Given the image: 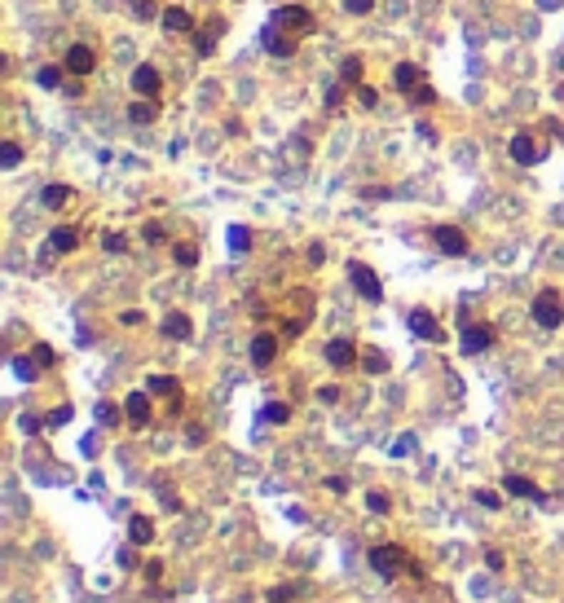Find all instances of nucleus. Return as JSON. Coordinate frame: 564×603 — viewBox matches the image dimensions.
<instances>
[{
    "label": "nucleus",
    "instance_id": "obj_1",
    "mask_svg": "<svg viewBox=\"0 0 564 603\" xmlns=\"http://www.w3.org/2000/svg\"><path fill=\"white\" fill-rule=\"evenodd\" d=\"M533 322L543 326V330H560L564 326V300H560V291H538L533 295Z\"/></svg>",
    "mask_w": 564,
    "mask_h": 603
},
{
    "label": "nucleus",
    "instance_id": "obj_2",
    "mask_svg": "<svg viewBox=\"0 0 564 603\" xmlns=\"http://www.w3.org/2000/svg\"><path fill=\"white\" fill-rule=\"evenodd\" d=\"M366 559H371V568L383 577V582H393V577L406 568V550H401V546H393V542H379V546H371V555H366Z\"/></svg>",
    "mask_w": 564,
    "mask_h": 603
},
{
    "label": "nucleus",
    "instance_id": "obj_3",
    "mask_svg": "<svg viewBox=\"0 0 564 603\" xmlns=\"http://www.w3.org/2000/svg\"><path fill=\"white\" fill-rule=\"evenodd\" d=\"M348 278H353V291L362 295V300H371V304H379V300H383V282L375 278V269H371V265L353 260V265H348Z\"/></svg>",
    "mask_w": 564,
    "mask_h": 603
},
{
    "label": "nucleus",
    "instance_id": "obj_4",
    "mask_svg": "<svg viewBox=\"0 0 564 603\" xmlns=\"http://www.w3.org/2000/svg\"><path fill=\"white\" fill-rule=\"evenodd\" d=\"M273 22H278V27H287V31H296V36H309L313 31V14L300 9V5H282L273 14Z\"/></svg>",
    "mask_w": 564,
    "mask_h": 603
},
{
    "label": "nucleus",
    "instance_id": "obj_5",
    "mask_svg": "<svg viewBox=\"0 0 564 603\" xmlns=\"http://www.w3.org/2000/svg\"><path fill=\"white\" fill-rule=\"evenodd\" d=\"M432 238H437L441 255H468V233L458 229V225H437V229H432Z\"/></svg>",
    "mask_w": 564,
    "mask_h": 603
},
{
    "label": "nucleus",
    "instance_id": "obj_6",
    "mask_svg": "<svg viewBox=\"0 0 564 603\" xmlns=\"http://www.w3.org/2000/svg\"><path fill=\"white\" fill-rule=\"evenodd\" d=\"M406 322H410V330H415L419 339H428V344H441V339H445V335H441V326H437V318H432L428 308H415Z\"/></svg>",
    "mask_w": 564,
    "mask_h": 603
},
{
    "label": "nucleus",
    "instance_id": "obj_7",
    "mask_svg": "<svg viewBox=\"0 0 564 603\" xmlns=\"http://www.w3.org/2000/svg\"><path fill=\"white\" fill-rule=\"evenodd\" d=\"M511 159H516V163H538V159H543V154H547V146H538L529 133H516V137H511Z\"/></svg>",
    "mask_w": 564,
    "mask_h": 603
},
{
    "label": "nucleus",
    "instance_id": "obj_8",
    "mask_svg": "<svg viewBox=\"0 0 564 603\" xmlns=\"http://www.w3.org/2000/svg\"><path fill=\"white\" fill-rule=\"evenodd\" d=\"M261 44L269 49L273 58H291V54H296V36H282V31H278V22H269V27L261 31Z\"/></svg>",
    "mask_w": 564,
    "mask_h": 603
},
{
    "label": "nucleus",
    "instance_id": "obj_9",
    "mask_svg": "<svg viewBox=\"0 0 564 603\" xmlns=\"http://www.w3.org/2000/svg\"><path fill=\"white\" fill-rule=\"evenodd\" d=\"M221 36H225V18H208V22L198 27V36H194V49H198L203 58H208L212 49L221 44Z\"/></svg>",
    "mask_w": 564,
    "mask_h": 603
},
{
    "label": "nucleus",
    "instance_id": "obj_10",
    "mask_svg": "<svg viewBox=\"0 0 564 603\" xmlns=\"http://www.w3.org/2000/svg\"><path fill=\"white\" fill-rule=\"evenodd\" d=\"M62 66H66L71 75H89V71L97 66V58H93V49H89V44H71V49H66V58H62Z\"/></svg>",
    "mask_w": 564,
    "mask_h": 603
},
{
    "label": "nucleus",
    "instance_id": "obj_11",
    "mask_svg": "<svg viewBox=\"0 0 564 603\" xmlns=\"http://www.w3.org/2000/svg\"><path fill=\"white\" fill-rule=\"evenodd\" d=\"M133 88H137V97H159V88H163L159 71L150 66V62H141V66L133 71Z\"/></svg>",
    "mask_w": 564,
    "mask_h": 603
},
{
    "label": "nucleus",
    "instance_id": "obj_12",
    "mask_svg": "<svg viewBox=\"0 0 564 603\" xmlns=\"http://www.w3.org/2000/svg\"><path fill=\"white\" fill-rule=\"evenodd\" d=\"M494 344V326H485V322H476V326H468L463 330V353L468 357H476V353H485Z\"/></svg>",
    "mask_w": 564,
    "mask_h": 603
},
{
    "label": "nucleus",
    "instance_id": "obj_13",
    "mask_svg": "<svg viewBox=\"0 0 564 603\" xmlns=\"http://www.w3.org/2000/svg\"><path fill=\"white\" fill-rule=\"evenodd\" d=\"M273 357H278V335L261 330V335L251 339V361H256V365H261V370H265V365H273Z\"/></svg>",
    "mask_w": 564,
    "mask_h": 603
},
{
    "label": "nucleus",
    "instance_id": "obj_14",
    "mask_svg": "<svg viewBox=\"0 0 564 603\" xmlns=\"http://www.w3.org/2000/svg\"><path fill=\"white\" fill-rule=\"evenodd\" d=\"M326 361L336 365V370H348V365L357 361V344H353V339H331V344H326Z\"/></svg>",
    "mask_w": 564,
    "mask_h": 603
},
{
    "label": "nucleus",
    "instance_id": "obj_15",
    "mask_svg": "<svg viewBox=\"0 0 564 603\" xmlns=\"http://www.w3.org/2000/svg\"><path fill=\"white\" fill-rule=\"evenodd\" d=\"M159 18H163V31H172V36H190V31H194V18H190V14H186L181 5L163 9Z\"/></svg>",
    "mask_w": 564,
    "mask_h": 603
},
{
    "label": "nucleus",
    "instance_id": "obj_16",
    "mask_svg": "<svg viewBox=\"0 0 564 603\" xmlns=\"http://www.w3.org/2000/svg\"><path fill=\"white\" fill-rule=\"evenodd\" d=\"M393 84H397L401 93H415V88L423 84V71H419L415 62H397V71H393Z\"/></svg>",
    "mask_w": 564,
    "mask_h": 603
},
{
    "label": "nucleus",
    "instance_id": "obj_17",
    "mask_svg": "<svg viewBox=\"0 0 564 603\" xmlns=\"http://www.w3.org/2000/svg\"><path fill=\"white\" fill-rule=\"evenodd\" d=\"M124 414H128V423H150V397H146V392H133V397H128L124 401Z\"/></svg>",
    "mask_w": 564,
    "mask_h": 603
},
{
    "label": "nucleus",
    "instance_id": "obj_18",
    "mask_svg": "<svg viewBox=\"0 0 564 603\" xmlns=\"http://www.w3.org/2000/svg\"><path fill=\"white\" fill-rule=\"evenodd\" d=\"M49 247H54L58 255H66V251H75V247H80V233H75L71 225H58L54 233H49Z\"/></svg>",
    "mask_w": 564,
    "mask_h": 603
},
{
    "label": "nucleus",
    "instance_id": "obj_19",
    "mask_svg": "<svg viewBox=\"0 0 564 603\" xmlns=\"http://www.w3.org/2000/svg\"><path fill=\"white\" fill-rule=\"evenodd\" d=\"M150 537H155V524H150L146 515H133V520H128V542H133V546H146Z\"/></svg>",
    "mask_w": 564,
    "mask_h": 603
},
{
    "label": "nucleus",
    "instance_id": "obj_20",
    "mask_svg": "<svg viewBox=\"0 0 564 603\" xmlns=\"http://www.w3.org/2000/svg\"><path fill=\"white\" fill-rule=\"evenodd\" d=\"M128 119H133V123H150V119H159V101H155V97L133 101V106H128Z\"/></svg>",
    "mask_w": 564,
    "mask_h": 603
},
{
    "label": "nucleus",
    "instance_id": "obj_21",
    "mask_svg": "<svg viewBox=\"0 0 564 603\" xmlns=\"http://www.w3.org/2000/svg\"><path fill=\"white\" fill-rule=\"evenodd\" d=\"M503 489H507L511 497H543V489H538L533 480H525V476H507V480H503Z\"/></svg>",
    "mask_w": 564,
    "mask_h": 603
},
{
    "label": "nucleus",
    "instance_id": "obj_22",
    "mask_svg": "<svg viewBox=\"0 0 564 603\" xmlns=\"http://www.w3.org/2000/svg\"><path fill=\"white\" fill-rule=\"evenodd\" d=\"M163 335L168 339H190V318H186V313H168V318H163Z\"/></svg>",
    "mask_w": 564,
    "mask_h": 603
},
{
    "label": "nucleus",
    "instance_id": "obj_23",
    "mask_svg": "<svg viewBox=\"0 0 564 603\" xmlns=\"http://www.w3.org/2000/svg\"><path fill=\"white\" fill-rule=\"evenodd\" d=\"M40 203H44V207H54V212H58V207H66V203H71V186H44Z\"/></svg>",
    "mask_w": 564,
    "mask_h": 603
},
{
    "label": "nucleus",
    "instance_id": "obj_24",
    "mask_svg": "<svg viewBox=\"0 0 564 603\" xmlns=\"http://www.w3.org/2000/svg\"><path fill=\"white\" fill-rule=\"evenodd\" d=\"M150 392L155 397H181V387H176L172 375H150Z\"/></svg>",
    "mask_w": 564,
    "mask_h": 603
},
{
    "label": "nucleus",
    "instance_id": "obj_25",
    "mask_svg": "<svg viewBox=\"0 0 564 603\" xmlns=\"http://www.w3.org/2000/svg\"><path fill=\"white\" fill-rule=\"evenodd\" d=\"M172 260H176L181 269H194V265H198V247H194V243H176V247H172Z\"/></svg>",
    "mask_w": 564,
    "mask_h": 603
},
{
    "label": "nucleus",
    "instance_id": "obj_26",
    "mask_svg": "<svg viewBox=\"0 0 564 603\" xmlns=\"http://www.w3.org/2000/svg\"><path fill=\"white\" fill-rule=\"evenodd\" d=\"M36 365H40L36 357H14V375H18L22 383H31V379L40 375V370H36Z\"/></svg>",
    "mask_w": 564,
    "mask_h": 603
},
{
    "label": "nucleus",
    "instance_id": "obj_27",
    "mask_svg": "<svg viewBox=\"0 0 564 603\" xmlns=\"http://www.w3.org/2000/svg\"><path fill=\"white\" fill-rule=\"evenodd\" d=\"M362 71H366V62H362V58H344L340 80H344V84H357V80H362Z\"/></svg>",
    "mask_w": 564,
    "mask_h": 603
},
{
    "label": "nucleus",
    "instance_id": "obj_28",
    "mask_svg": "<svg viewBox=\"0 0 564 603\" xmlns=\"http://www.w3.org/2000/svg\"><path fill=\"white\" fill-rule=\"evenodd\" d=\"M362 365H366V375H383L388 370V357H383L379 348H371V353H362Z\"/></svg>",
    "mask_w": 564,
    "mask_h": 603
},
{
    "label": "nucleus",
    "instance_id": "obj_29",
    "mask_svg": "<svg viewBox=\"0 0 564 603\" xmlns=\"http://www.w3.org/2000/svg\"><path fill=\"white\" fill-rule=\"evenodd\" d=\"M247 247H251V229L229 225V251H247Z\"/></svg>",
    "mask_w": 564,
    "mask_h": 603
},
{
    "label": "nucleus",
    "instance_id": "obj_30",
    "mask_svg": "<svg viewBox=\"0 0 564 603\" xmlns=\"http://www.w3.org/2000/svg\"><path fill=\"white\" fill-rule=\"evenodd\" d=\"M261 414H265V423H287V418H291V405H282V401H269V405H265Z\"/></svg>",
    "mask_w": 564,
    "mask_h": 603
},
{
    "label": "nucleus",
    "instance_id": "obj_31",
    "mask_svg": "<svg viewBox=\"0 0 564 603\" xmlns=\"http://www.w3.org/2000/svg\"><path fill=\"white\" fill-rule=\"evenodd\" d=\"M0 163H5V168H18V163H22V146H18V141H5V146H0Z\"/></svg>",
    "mask_w": 564,
    "mask_h": 603
},
{
    "label": "nucleus",
    "instance_id": "obj_32",
    "mask_svg": "<svg viewBox=\"0 0 564 603\" xmlns=\"http://www.w3.org/2000/svg\"><path fill=\"white\" fill-rule=\"evenodd\" d=\"M36 80H40V88H49V93H54V88L62 84V71H58V66H44V71L36 75Z\"/></svg>",
    "mask_w": 564,
    "mask_h": 603
},
{
    "label": "nucleus",
    "instance_id": "obj_33",
    "mask_svg": "<svg viewBox=\"0 0 564 603\" xmlns=\"http://www.w3.org/2000/svg\"><path fill=\"white\" fill-rule=\"evenodd\" d=\"M97 423H106V427H115V423H119V405H111V401H101V405H97Z\"/></svg>",
    "mask_w": 564,
    "mask_h": 603
},
{
    "label": "nucleus",
    "instance_id": "obj_34",
    "mask_svg": "<svg viewBox=\"0 0 564 603\" xmlns=\"http://www.w3.org/2000/svg\"><path fill=\"white\" fill-rule=\"evenodd\" d=\"M366 507H371L375 515H388V493H379V489H371V493H366Z\"/></svg>",
    "mask_w": 564,
    "mask_h": 603
},
{
    "label": "nucleus",
    "instance_id": "obj_35",
    "mask_svg": "<svg viewBox=\"0 0 564 603\" xmlns=\"http://www.w3.org/2000/svg\"><path fill=\"white\" fill-rule=\"evenodd\" d=\"M476 502H480V507H494V511H498V507H503V497H498L494 489H476Z\"/></svg>",
    "mask_w": 564,
    "mask_h": 603
},
{
    "label": "nucleus",
    "instance_id": "obj_36",
    "mask_svg": "<svg viewBox=\"0 0 564 603\" xmlns=\"http://www.w3.org/2000/svg\"><path fill=\"white\" fill-rule=\"evenodd\" d=\"M410 101H419V106H432V101H437V93H432L428 84H419L415 93H410Z\"/></svg>",
    "mask_w": 564,
    "mask_h": 603
},
{
    "label": "nucleus",
    "instance_id": "obj_37",
    "mask_svg": "<svg viewBox=\"0 0 564 603\" xmlns=\"http://www.w3.org/2000/svg\"><path fill=\"white\" fill-rule=\"evenodd\" d=\"M133 14L137 18H155L159 9H155V0H133Z\"/></svg>",
    "mask_w": 564,
    "mask_h": 603
},
{
    "label": "nucleus",
    "instance_id": "obj_38",
    "mask_svg": "<svg viewBox=\"0 0 564 603\" xmlns=\"http://www.w3.org/2000/svg\"><path fill=\"white\" fill-rule=\"evenodd\" d=\"M62 423H71V405H58L54 414H49V427H62Z\"/></svg>",
    "mask_w": 564,
    "mask_h": 603
},
{
    "label": "nucleus",
    "instance_id": "obj_39",
    "mask_svg": "<svg viewBox=\"0 0 564 603\" xmlns=\"http://www.w3.org/2000/svg\"><path fill=\"white\" fill-rule=\"evenodd\" d=\"M357 101H362L366 111H375V106H379V93H375V88H357Z\"/></svg>",
    "mask_w": 564,
    "mask_h": 603
},
{
    "label": "nucleus",
    "instance_id": "obj_40",
    "mask_svg": "<svg viewBox=\"0 0 564 603\" xmlns=\"http://www.w3.org/2000/svg\"><path fill=\"white\" fill-rule=\"evenodd\" d=\"M344 9H348V14H371L375 0H344Z\"/></svg>",
    "mask_w": 564,
    "mask_h": 603
},
{
    "label": "nucleus",
    "instance_id": "obj_41",
    "mask_svg": "<svg viewBox=\"0 0 564 603\" xmlns=\"http://www.w3.org/2000/svg\"><path fill=\"white\" fill-rule=\"evenodd\" d=\"M101 247H106V251H124L128 243H124V233H106V238H101Z\"/></svg>",
    "mask_w": 564,
    "mask_h": 603
},
{
    "label": "nucleus",
    "instance_id": "obj_42",
    "mask_svg": "<svg viewBox=\"0 0 564 603\" xmlns=\"http://www.w3.org/2000/svg\"><path fill=\"white\" fill-rule=\"evenodd\" d=\"M40 365H54V348H49V344H36V353H31Z\"/></svg>",
    "mask_w": 564,
    "mask_h": 603
},
{
    "label": "nucleus",
    "instance_id": "obj_43",
    "mask_svg": "<svg viewBox=\"0 0 564 603\" xmlns=\"http://www.w3.org/2000/svg\"><path fill=\"white\" fill-rule=\"evenodd\" d=\"M291 594H296L291 586H273V590H269V603H287Z\"/></svg>",
    "mask_w": 564,
    "mask_h": 603
},
{
    "label": "nucleus",
    "instance_id": "obj_44",
    "mask_svg": "<svg viewBox=\"0 0 564 603\" xmlns=\"http://www.w3.org/2000/svg\"><path fill=\"white\" fill-rule=\"evenodd\" d=\"M322 260H326V247L313 243V247H309V265H322Z\"/></svg>",
    "mask_w": 564,
    "mask_h": 603
},
{
    "label": "nucleus",
    "instance_id": "obj_45",
    "mask_svg": "<svg viewBox=\"0 0 564 603\" xmlns=\"http://www.w3.org/2000/svg\"><path fill=\"white\" fill-rule=\"evenodd\" d=\"M485 568H494V572L503 568V555H498V550H485Z\"/></svg>",
    "mask_w": 564,
    "mask_h": 603
},
{
    "label": "nucleus",
    "instance_id": "obj_46",
    "mask_svg": "<svg viewBox=\"0 0 564 603\" xmlns=\"http://www.w3.org/2000/svg\"><path fill=\"white\" fill-rule=\"evenodd\" d=\"M119 322H124V326H141V313L128 308V313H119Z\"/></svg>",
    "mask_w": 564,
    "mask_h": 603
},
{
    "label": "nucleus",
    "instance_id": "obj_47",
    "mask_svg": "<svg viewBox=\"0 0 564 603\" xmlns=\"http://www.w3.org/2000/svg\"><path fill=\"white\" fill-rule=\"evenodd\" d=\"M340 97H344V88L336 84V88H331V93H326V106H331V111H336V106H340Z\"/></svg>",
    "mask_w": 564,
    "mask_h": 603
},
{
    "label": "nucleus",
    "instance_id": "obj_48",
    "mask_svg": "<svg viewBox=\"0 0 564 603\" xmlns=\"http://www.w3.org/2000/svg\"><path fill=\"white\" fill-rule=\"evenodd\" d=\"M146 243H163V229L159 225H146Z\"/></svg>",
    "mask_w": 564,
    "mask_h": 603
},
{
    "label": "nucleus",
    "instance_id": "obj_49",
    "mask_svg": "<svg viewBox=\"0 0 564 603\" xmlns=\"http://www.w3.org/2000/svg\"><path fill=\"white\" fill-rule=\"evenodd\" d=\"M146 577H150V582H159V577H163V564L155 559V564H146Z\"/></svg>",
    "mask_w": 564,
    "mask_h": 603
}]
</instances>
